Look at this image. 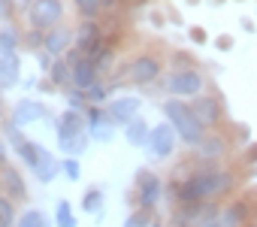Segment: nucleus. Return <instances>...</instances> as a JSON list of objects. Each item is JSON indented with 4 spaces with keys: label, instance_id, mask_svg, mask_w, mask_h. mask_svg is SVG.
I'll return each mask as SVG.
<instances>
[{
    "label": "nucleus",
    "instance_id": "obj_1",
    "mask_svg": "<svg viewBox=\"0 0 257 227\" xmlns=\"http://www.w3.org/2000/svg\"><path fill=\"white\" fill-rule=\"evenodd\" d=\"M236 191V173L221 164L185 161L167 182V194L176 203H227Z\"/></svg>",
    "mask_w": 257,
    "mask_h": 227
},
{
    "label": "nucleus",
    "instance_id": "obj_2",
    "mask_svg": "<svg viewBox=\"0 0 257 227\" xmlns=\"http://www.w3.org/2000/svg\"><path fill=\"white\" fill-rule=\"evenodd\" d=\"M164 122H170L173 125V131L179 134V143L182 146H188V149H197L203 140H206V128H203V122L194 116V109H191V103L188 100H176V97H167L164 100Z\"/></svg>",
    "mask_w": 257,
    "mask_h": 227
},
{
    "label": "nucleus",
    "instance_id": "obj_3",
    "mask_svg": "<svg viewBox=\"0 0 257 227\" xmlns=\"http://www.w3.org/2000/svg\"><path fill=\"white\" fill-rule=\"evenodd\" d=\"M55 137H58V149L64 152V158H79V155L88 149V143H91L85 112L64 109V116H61L58 125H55Z\"/></svg>",
    "mask_w": 257,
    "mask_h": 227
},
{
    "label": "nucleus",
    "instance_id": "obj_4",
    "mask_svg": "<svg viewBox=\"0 0 257 227\" xmlns=\"http://www.w3.org/2000/svg\"><path fill=\"white\" fill-rule=\"evenodd\" d=\"M164 194H167V182L152 167H140L137 176H134V200H137V209L155 212L161 206Z\"/></svg>",
    "mask_w": 257,
    "mask_h": 227
},
{
    "label": "nucleus",
    "instance_id": "obj_5",
    "mask_svg": "<svg viewBox=\"0 0 257 227\" xmlns=\"http://www.w3.org/2000/svg\"><path fill=\"white\" fill-rule=\"evenodd\" d=\"M121 76L131 82V85H137V88L155 85L164 76V61L155 52H140V55H134L131 61L121 67Z\"/></svg>",
    "mask_w": 257,
    "mask_h": 227
},
{
    "label": "nucleus",
    "instance_id": "obj_6",
    "mask_svg": "<svg viewBox=\"0 0 257 227\" xmlns=\"http://www.w3.org/2000/svg\"><path fill=\"white\" fill-rule=\"evenodd\" d=\"M164 88L176 100H197L206 91V76L197 67L194 70H170L164 79Z\"/></svg>",
    "mask_w": 257,
    "mask_h": 227
},
{
    "label": "nucleus",
    "instance_id": "obj_7",
    "mask_svg": "<svg viewBox=\"0 0 257 227\" xmlns=\"http://www.w3.org/2000/svg\"><path fill=\"white\" fill-rule=\"evenodd\" d=\"M25 19H28V28L46 34V31L64 25V0H28Z\"/></svg>",
    "mask_w": 257,
    "mask_h": 227
},
{
    "label": "nucleus",
    "instance_id": "obj_8",
    "mask_svg": "<svg viewBox=\"0 0 257 227\" xmlns=\"http://www.w3.org/2000/svg\"><path fill=\"white\" fill-rule=\"evenodd\" d=\"M106 46H109V43H106V37H103L100 22L82 19V22H79V28H76V49H79L88 61H94Z\"/></svg>",
    "mask_w": 257,
    "mask_h": 227
},
{
    "label": "nucleus",
    "instance_id": "obj_9",
    "mask_svg": "<svg viewBox=\"0 0 257 227\" xmlns=\"http://www.w3.org/2000/svg\"><path fill=\"white\" fill-rule=\"evenodd\" d=\"M140 109H143V100L137 94H121L106 103V119L115 128H127L134 119H140Z\"/></svg>",
    "mask_w": 257,
    "mask_h": 227
},
{
    "label": "nucleus",
    "instance_id": "obj_10",
    "mask_svg": "<svg viewBox=\"0 0 257 227\" xmlns=\"http://www.w3.org/2000/svg\"><path fill=\"white\" fill-rule=\"evenodd\" d=\"M176 149H179V134L173 131V125H170V122L155 125V128H152V140H149L146 152H149L155 161H170V158L176 155Z\"/></svg>",
    "mask_w": 257,
    "mask_h": 227
},
{
    "label": "nucleus",
    "instance_id": "obj_11",
    "mask_svg": "<svg viewBox=\"0 0 257 227\" xmlns=\"http://www.w3.org/2000/svg\"><path fill=\"white\" fill-rule=\"evenodd\" d=\"M227 158H230V137L221 131H209L206 140L194 149V161H203V164H221Z\"/></svg>",
    "mask_w": 257,
    "mask_h": 227
},
{
    "label": "nucleus",
    "instance_id": "obj_12",
    "mask_svg": "<svg viewBox=\"0 0 257 227\" xmlns=\"http://www.w3.org/2000/svg\"><path fill=\"white\" fill-rule=\"evenodd\" d=\"M254 221V203L248 197H230L221 203V227H248Z\"/></svg>",
    "mask_w": 257,
    "mask_h": 227
},
{
    "label": "nucleus",
    "instance_id": "obj_13",
    "mask_svg": "<svg viewBox=\"0 0 257 227\" xmlns=\"http://www.w3.org/2000/svg\"><path fill=\"white\" fill-rule=\"evenodd\" d=\"M191 109H194V116L203 122L206 131H218L224 125V106L215 94H200L197 100H191Z\"/></svg>",
    "mask_w": 257,
    "mask_h": 227
},
{
    "label": "nucleus",
    "instance_id": "obj_14",
    "mask_svg": "<svg viewBox=\"0 0 257 227\" xmlns=\"http://www.w3.org/2000/svg\"><path fill=\"white\" fill-rule=\"evenodd\" d=\"M46 116H49L46 103H40V100H34V97H22V100L13 106V116H10L7 122L25 131V128L37 125V122H40V119H46Z\"/></svg>",
    "mask_w": 257,
    "mask_h": 227
},
{
    "label": "nucleus",
    "instance_id": "obj_15",
    "mask_svg": "<svg viewBox=\"0 0 257 227\" xmlns=\"http://www.w3.org/2000/svg\"><path fill=\"white\" fill-rule=\"evenodd\" d=\"M76 46V31H70L67 25H58L52 31H46V40H43V49L52 55V58H67V52Z\"/></svg>",
    "mask_w": 257,
    "mask_h": 227
},
{
    "label": "nucleus",
    "instance_id": "obj_16",
    "mask_svg": "<svg viewBox=\"0 0 257 227\" xmlns=\"http://www.w3.org/2000/svg\"><path fill=\"white\" fill-rule=\"evenodd\" d=\"M0 185H4V197H10L13 203H25L28 200V182L22 176V170L16 164L0 170Z\"/></svg>",
    "mask_w": 257,
    "mask_h": 227
},
{
    "label": "nucleus",
    "instance_id": "obj_17",
    "mask_svg": "<svg viewBox=\"0 0 257 227\" xmlns=\"http://www.w3.org/2000/svg\"><path fill=\"white\" fill-rule=\"evenodd\" d=\"M22 82V58L19 55H0V91H10Z\"/></svg>",
    "mask_w": 257,
    "mask_h": 227
},
{
    "label": "nucleus",
    "instance_id": "obj_18",
    "mask_svg": "<svg viewBox=\"0 0 257 227\" xmlns=\"http://www.w3.org/2000/svg\"><path fill=\"white\" fill-rule=\"evenodd\" d=\"M152 128H155V125H149L143 116H140V119H134L131 125L124 128V140H127V146H134V149H146V146H149V140H152Z\"/></svg>",
    "mask_w": 257,
    "mask_h": 227
},
{
    "label": "nucleus",
    "instance_id": "obj_19",
    "mask_svg": "<svg viewBox=\"0 0 257 227\" xmlns=\"http://www.w3.org/2000/svg\"><path fill=\"white\" fill-rule=\"evenodd\" d=\"M100 82V70H97V64L94 61H79V64H73V88H79V91H88L91 85H97Z\"/></svg>",
    "mask_w": 257,
    "mask_h": 227
},
{
    "label": "nucleus",
    "instance_id": "obj_20",
    "mask_svg": "<svg viewBox=\"0 0 257 227\" xmlns=\"http://www.w3.org/2000/svg\"><path fill=\"white\" fill-rule=\"evenodd\" d=\"M31 173H34V176H37L43 185H49V182H55V179H58V173H61V161H58V158H55V155H52V152L43 146V152H40V161H37V167H34Z\"/></svg>",
    "mask_w": 257,
    "mask_h": 227
},
{
    "label": "nucleus",
    "instance_id": "obj_21",
    "mask_svg": "<svg viewBox=\"0 0 257 227\" xmlns=\"http://www.w3.org/2000/svg\"><path fill=\"white\" fill-rule=\"evenodd\" d=\"M46 79L55 85V91H67V88H73V64H70L67 58H55V64H52V70H49Z\"/></svg>",
    "mask_w": 257,
    "mask_h": 227
},
{
    "label": "nucleus",
    "instance_id": "obj_22",
    "mask_svg": "<svg viewBox=\"0 0 257 227\" xmlns=\"http://www.w3.org/2000/svg\"><path fill=\"white\" fill-rule=\"evenodd\" d=\"M22 34L16 25H0V55H19V43H22Z\"/></svg>",
    "mask_w": 257,
    "mask_h": 227
},
{
    "label": "nucleus",
    "instance_id": "obj_23",
    "mask_svg": "<svg viewBox=\"0 0 257 227\" xmlns=\"http://www.w3.org/2000/svg\"><path fill=\"white\" fill-rule=\"evenodd\" d=\"M13 152H16V158H19V161H22L28 170H34V167H37V161H40V152H43V146H40L37 140H25V143H19Z\"/></svg>",
    "mask_w": 257,
    "mask_h": 227
},
{
    "label": "nucleus",
    "instance_id": "obj_24",
    "mask_svg": "<svg viewBox=\"0 0 257 227\" xmlns=\"http://www.w3.org/2000/svg\"><path fill=\"white\" fill-rule=\"evenodd\" d=\"M55 227H79V218H76L70 200H58L55 203Z\"/></svg>",
    "mask_w": 257,
    "mask_h": 227
},
{
    "label": "nucleus",
    "instance_id": "obj_25",
    "mask_svg": "<svg viewBox=\"0 0 257 227\" xmlns=\"http://www.w3.org/2000/svg\"><path fill=\"white\" fill-rule=\"evenodd\" d=\"M52 224H55V221H49L43 209H34V206H31V209H25V212L19 215V224H16V227H52Z\"/></svg>",
    "mask_w": 257,
    "mask_h": 227
},
{
    "label": "nucleus",
    "instance_id": "obj_26",
    "mask_svg": "<svg viewBox=\"0 0 257 227\" xmlns=\"http://www.w3.org/2000/svg\"><path fill=\"white\" fill-rule=\"evenodd\" d=\"M19 203H13L10 197H0V227H16L19 224Z\"/></svg>",
    "mask_w": 257,
    "mask_h": 227
},
{
    "label": "nucleus",
    "instance_id": "obj_27",
    "mask_svg": "<svg viewBox=\"0 0 257 227\" xmlns=\"http://www.w3.org/2000/svg\"><path fill=\"white\" fill-rule=\"evenodd\" d=\"M82 212H94V215H100L103 212V188H88L85 194H82Z\"/></svg>",
    "mask_w": 257,
    "mask_h": 227
},
{
    "label": "nucleus",
    "instance_id": "obj_28",
    "mask_svg": "<svg viewBox=\"0 0 257 227\" xmlns=\"http://www.w3.org/2000/svg\"><path fill=\"white\" fill-rule=\"evenodd\" d=\"M70 4L76 7V13L82 19H91V22H97L103 13V0H70Z\"/></svg>",
    "mask_w": 257,
    "mask_h": 227
},
{
    "label": "nucleus",
    "instance_id": "obj_29",
    "mask_svg": "<svg viewBox=\"0 0 257 227\" xmlns=\"http://www.w3.org/2000/svg\"><path fill=\"white\" fill-rule=\"evenodd\" d=\"M158 218H155V212H149V209H137L134 206V212H127V218H124V227H152Z\"/></svg>",
    "mask_w": 257,
    "mask_h": 227
},
{
    "label": "nucleus",
    "instance_id": "obj_30",
    "mask_svg": "<svg viewBox=\"0 0 257 227\" xmlns=\"http://www.w3.org/2000/svg\"><path fill=\"white\" fill-rule=\"evenodd\" d=\"M85 97H88V103H94V106H106V103H109V85L100 79L97 85H91V88L85 91Z\"/></svg>",
    "mask_w": 257,
    "mask_h": 227
},
{
    "label": "nucleus",
    "instance_id": "obj_31",
    "mask_svg": "<svg viewBox=\"0 0 257 227\" xmlns=\"http://www.w3.org/2000/svg\"><path fill=\"white\" fill-rule=\"evenodd\" d=\"M85 122H88V131L106 125V122H109V119H106V106H94V103H88V109H85Z\"/></svg>",
    "mask_w": 257,
    "mask_h": 227
},
{
    "label": "nucleus",
    "instance_id": "obj_32",
    "mask_svg": "<svg viewBox=\"0 0 257 227\" xmlns=\"http://www.w3.org/2000/svg\"><path fill=\"white\" fill-rule=\"evenodd\" d=\"M61 176L67 182H79L82 179V161L79 158H64L61 161Z\"/></svg>",
    "mask_w": 257,
    "mask_h": 227
},
{
    "label": "nucleus",
    "instance_id": "obj_33",
    "mask_svg": "<svg viewBox=\"0 0 257 227\" xmlns=\"http://www.w3.org/2000/svg\"><path fill=\"white\" fill-rule=\"evenodd\" d=\"M170 67H173V70H194L197 61H194V55H188L185 49H176V52L170 55Z\"/></svg>",
    "mask_w": 257,
    "mask_h": 227
},
{
    "label": "nucleus",
    "instance_id": "obj_34",
    "mask_svg": "<svg viewBox=\"0 0 257 227\" xmlns=\"http://www.w3.org/2000/svg\"><path fill=\"white\" fill-rule=\"evenodd\" d=\"M64 94H67V109H76V112H85V109H88V97H85V91H79V88H67Z\"/></svg>",
    "mask_w": 257,
    "mask_h": 227
},
{
    "label": "nucleus",
    "instance_id": "obj_35",
    "mask_svg": "<svg viewBox=\"0 0 257 227\" xmlns=\"http://www.w3.org/2000/svg\"><path fill=\"white\" fill-rule=\"evenodd\" d=\"M43 40H46V34H43V31H34V28H28V31L22 34V43H25L28 49H34V52L43 49Z\"/></svg>",
    "mask_w": 257,
    "mask_h": 227
},
{
    "label": "nucleus",
    "instance_id": "obj_36",
    "mask_svg": "<svg viewBox=\"0 0 257 227\" xmlns=\"http://www.w3.org/2000/svg\"><path fill=\"white\" fill-rule=\"evenodd\" d=\"M88 134H91L94 143H109V140L115 137V125L106 122V125H100V128H94V131H88Z\"/></svg>",
    "mask_w": 257,
    "mask_h": 227
},
{
    "label": "nucleus",
    "instance_id": "obj_37",
    "mask_svg": "<svg viewBox=\"0 0 257 227\" xmlns=\"http://www.w3.org/2000/svg\"><path fill=\"white\" fill-rule=\"evenodd\" d=\"M16 13H19L16 0H0V22H4V25H13Z\"/></svg>",
    "mask_w": 257,
    "mask_h": 227
},
{
    "label": "nucleus",
    "instance_id": "obj_38",
    "mask_svg": "<svg viewBox=\"0 0 257 227\" xmlns=\"http://www.w3.org/2000/svg\"><path fill=\"white\" fill-rule=\"evenodd\" d=\"M112 58H115V49H112V46H106V49H103V52H100V55L94 58V64H97V70H100V76H103V73L109 70V64H112Z\"/></svg>",
    "mask_w": 257,
    "mask_h": 227
},
{
    "label": "nucleus",
    "instance_id": "obj_39",
    "mask_svg": "<svg viewBox=\"0 0 257 227\" xmlns=\"http://www.w3.org/2000/svg\"><path fill=\"white\" fill-rule=\"evenodd\" d=\"M37 55V64H40V73H46L49 76V70H52V64H55V58L46 52V49H40V52H34Z\"/></svg>",
    "mask_w": 257,
    "mask_h": 227
},
{
    "label": "nucleus",
    "instance_id": "obj_40",
    "mask_svg": "<svg viewBox=\"0 0 257 227\" xmlns=\"http://www.w3.org/2000/svg\"><path fill=\"white\" fill-rule=\"evenodd\" d=\"M188 37H191V43H197V46H203L206 40H209V34L200 28V25H194V28H188Z\"/></svg>",
    "mask_w": 257,
    "mask_h": 227
},
{
    "label": "nucleus",
    "instance_id": "obj_41",
    "mask_svg": "<svg viewBox=\"0 0 257 227\" xmlns=\"http://www.w3.org/2000/svg\"><path fill=\"white\" fill-rule=\"evenodd\" d=\"M215 49H218V52H230V49H233V37H230V34L215 37Z\"/></svg>",
    "mask_w": 257,
    "mask_h": 227
},
{
    "label": "nucleus",
    "instance_id": "obj_42",
    "mask_svg": "<svg viewBox=\"0 0 257 227\" xmlns=\"http://www.w3.org/2000/svg\"><path fill=\"white\" fill-rule=\"evenodd\" d=\"M242 164H248V167L257 164V143H248V149H245V155H242Z\"/></svg>",
    "mask_w": 257,
    "mask_h": 227
},
{
    "label": "nucleus",
    "instance_id": "obj_43",
    "mask_svg": "<svg viewBox=\"0 0 257 227\" xmlns=\"http://www.w3.org/2000/svg\"><path fill=\"white\" fill-rule=\"evenodd\" d=\"M10 167V149H7V140L0 137V170Z\"/></svg>",
    "mask_w": 257,
    "mask_h": 227
},
{
    "label": "nucleus",
    "instance_id": "obj_44",
    "mask_svg": "<svg viewBox=\"0 0 257 227\" xmlns=\"http://www.w3.org/2000/svg\"><path fill=\"white\" fill-rule=\"evenodd\" d=\"M4 116H7V106H4V97H0V125H7V119H4Z\"/></svg>",
    "mask_w": 257,
    "mask_h": 227
},
{
    "label": "nucleus",
    "instance_id": "obj_45",
    "mask_svg": "<svg viewBox=\"0 0 257 227\" xmlns=\"http://www.w3.org/2000/svg\"><path fill=\"white\" fill-rule=\"evenodd\" d=\"M115 4L118 0H103V10H115Z\"/></svg>",
    "mask_w": 257,
    "mask_h": 227
},
{
    "label": "nucleus",
    "instance_id": "obj_46",
    "mask_svg": "<svg viewBox=\"0 0 257 227\" xmlns=\"http://www.w3.org/2000/svg\"><path fill=\"white\" fill-rule=\"evenodd\" d=\"M152 227H170V224H164V221H155V224H152Z\"/></svg>",
    "mask_w": 257,
    "mask_h": 227
},
{
    "label": "nucleus",
    "instance_id": "obj_47",
    "mask_svg": "<svg viewBox=\"0 0 257 227\" xmlns=\"http://www.w3.org/2000/svg\"><path fill=\"white\" fill-rule=\"evenodd\" d=\"M248 227H257V221H251V224H248Z\"/></svg>",
    "mask_w": 257,
    "mask_h": 227
},
{
    "label": "nucleus",
    "instance_id": "obj_48",
    "mask_svg": "<svg viewBox=\"0 0 257 227\" xmlns=\"http://www.w3.org/2000/svg\"><path fill=\"white\" fill-rule=\"evenodd\" d=\"M0 197H4V185H0Z\"/></svg>",
    "mask_w": 257,
    "mask_h": 227
}]
</instances>
